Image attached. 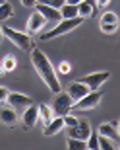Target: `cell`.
<instances>
[{
	"label": "cell",
	"mask_w": 120,
	"mask_h": 150,
	"mask_svg": "<svg viewBox=\"0 0 120 150\" xmlns=\"http://www.w3.org/2000/svg\"><path fill=\"white\" fill-rule=\"evenodd\" d=\"M116 129H118V134H120V121L116 123Z\"/></svg>",
	"instance_id": "obj_34"
},
{
	"label": "cell",
	"mask_w": 120,
	"mask_h": 150,
	"mask_svg": "<svg viewBox=\"0 0 120 150\" xmlns=\"http://www.w3.org/2000/svg\"><path fill=\"white\" fill-rule=\"evenodd\" d=\"M14 16V8H12L10 2H2L0 4V23L6 22V20H10Z\"/></svg>",
	"instance_id": "obj_20"
},
{
	"label": "cell",
	"mask_w": 120,
	"mask_h": 150,
	"mask_svg": "<svg viewBox=\"0 0 120 150\" xmlns=\"http://www.w3.org/2000/svg\"><path fill=\"white\" fill-rule=\"evenodd\" d=\"M16 67H17L16 57L8 55V57H4V59H2V68H4V72H12V70H16Z\"/></svg>",
	"instance_id": "obj_22"
},
{
	"label": "cell",
	"mask_w": 120,
	"mask_h": 150,
	"mask_svg": "<svg viewBox=\"0 0 120 150\" xmlns=\"http://www.w3.org/2000/svg\"><path fill=\"white\" fill-rule=\"evenodd\" d=\"M35 10H37L39 14H41V16H43L49 23H56V22H60V20H62V16H60V10H58V8L47 6V4H43V2H39V0H37V4H35Z\"/></svg>",
	"instance_id": "obj_7"
},
{
	"label": "cell",
	"mask_w": 120,
	"mask_h": 150,
	"mask_svg": "<svg viewBox=\"0 0 120 150\" xmlns=\"http://www.w3.org/2000/svg\"><path fill=\"white\" fill-rule=\"evenodd\" d=\"M6 103L12 105L14 109H25L27 105H31L33 100L25 94H17V92H8V98H6Z\"/></svg>",
	"instance_id": "obj_8"
},
{
	"label": "cell",
	"mask_w": 120,
	"mask_h": 150,
	"mask_svg": "<svg viewBox=\"0 0 120 150\" xmlns=\"http://www.w3.org/2000/svg\"><path fill=\"white\" fill-rule=\"evenodd\" d=\"M118 29V18L114 12H105L101 16V31L103 33H114Z\"/></svg>",
	"instance_id": "obj_12"
},
{
	"label": "cell",
	"mask_w": 120,
	"mask_h": 150,
	"mask_svg": "<svg viewBox=\"0 0 120 150\" xmlns=\"http://www.w3.org/2000/svg\"><path fill=\"white\" fill-rule=\"evenodd\" d=\"M109 78H110V72H107V70H101V72L85 74V76H83L80 82H83L85 86H89V90H99L105 82H107V80H109Z\"/></svg>",
	"instance_id": "obj_6"
},
{
	"label": "cell",
	"mask_w": 120,
	"mask_h": 150,
	"mask_svg": "<svg viewBox=\"0 0 120 150\" xmlns=\"http://www.w3.org/2000/svg\"><path fill=\"white\" fill-rule=\"evenodd\" d=\"M39 2H43V4H47V6H52V8H62L64 6V2L66 0H39Z\"/></svg>",
	"instance_id": "obj_27"
},
{
	"label": "cell",
	"mask_w": 120,
	"mask_h": 150,
	"mask_svg": "<svg viewBox=\"0 0 120 150\" xmlns=\"http://www.w3.org/2000/svg\"><path fill=\"white\" fill-rule=\"evenodd\" d=\"M82 22H83V18H80V16H76V18H62L60 22L54 23V28H52V29L45 31V33L41 35V39H43V41H49V39L62 37V35H66V33H70V31H74V29H76Z\"/></svg>",
	"instance_id": "obj_2"
},
{
	"label": "cell",
	"mask_w": 120,
	"mask_h": 150,
	"mask_svg": "<svg viewBox=\"0 0 120 150\" xmlns=\"http://www.w3.org/2000/svg\"><path fill=\"white\" fill-rule=\"evenodd\" d=\"M2 2H6V0H0V4H2Z\"/></svg>",
	"instance_id": "obj_35"
},
{
	"label": "cell",
	"mask_w": 120,
	"mask_h": 150,
	"mask_svg": "<svg viewBox=\"0 0 120 150\" xmlns=\"http://www.w3.org/2000/svg\"><path fill=\"white\" fill-rule=\"evenodd\" d=\"M62 119H64V127L68 129V127H74V125H76L77 121H80V119H77L76 115H70V113H66L64 117H62Z\"/></svg>",
	"instance_id": "obj_25"
},
{
	"label": "cell",
	"mask_w": 120,
	"mask_h": 150,
	"mask_svg": "<svg viewBox=\"0 0 120 150\" xmlns=\"http://www.w3.org/2000/svg\"><path fill=\"white\" fill-rule=\"evenodd\" d=\"M85 142H87V150H97L99 148V133L91 131L89 137L85 139Z\"/></svg>",
	"instance_id": "obj_23"
},
{
	"label": "cell",
	"mask_w": 120,
	"mask_h": 150,
	"mask_svg": "<svg viewBox=\"0 0 120 150\" xmlns=\"http://www.w3.org/2000/svg\"><path fill=\"white\" fill-rule=\"evenodd\" d=\"M95 6H97V2L95 0H82L80 4H77V16L80 18H89L93 16V12H95Z\"/></svg>",
	"instance_id": "obj_17"
},
{
	"label": "cell",
	"mask_w": 120,
	"mask_h": 150,
	"mask_svg": "<svg viewBox=\"0 0 120 150\" xmlns=\"http://www.w3.org/2000/svg\"><path fill=\"white\" fill-rule=\"evenodd\" d=\"M6 98H8V90L4 86H0V101H6Z\"/></svg>",
	"instance_id": "obj_29"
},
{
	"label": "cell",
	"mask_w": 120,
	"mask_h": 150,
	"mask_svg": "<svg viewBox=\"0 0 120 150\" xmlns=\"http://www.w3.org/2000/svg\"><path fill=\"white\" fill-rule=\"evenodd\" d=\"M66 92H68V96H70L74 101H77L80 98H83V96L89 92V86H85L83 82H70L66 86Z\"/></svg>",
	"instance_id": "obj_14"
},
{
	"label": "cell",
	"mask_w": 120,
	"mask_h": 150,
	"mask_svg": "<svg viewBox=\"0 0 120 150\" xmlns=\"http://www.w3.org/2000/svg\"><path fill=\"white\" fill-rule=\"evenodd\" d=\"M66 148H70V150H87V142H85L83 139L68 137V140H66Z\"/></svg>",
	"instance_id": "obj_19"
},
{
	"label": "cell",
	"mask_w": 120,
	"mask_h": 150,
	"mask_svg": "<svg viewBox=\"0 0 120 150\" xmlns=\"http://www.w3.org/2000/svg\"><path fill=\"white\" fill-rule=\"evenodd\" d=\"M2 37H4V31H2V25H0V45H2Z\"/></svg>",
	"instance_id": "obj_32"
},
{
	"label": "cell",
	"mask_w": 120,
	"mask_h": 150,
	"mask_svg": "<svg viewBox=\"0 0 120 150\" xmlns=\"http://www.w3.org/2000/svg\"><path fill=\"white\" fill-rule=\"evenodd\" d=\"M0 123L6 127H16L17 125V113L12 105L0 107Z\"/></svg>",
	"instance_id": "obj_13"
},
{
	"label": "cell",
	"mask_w": 120,
	"mask_h": 150,
	"mask_svg": "<svg viewBox=\"0 0 120 150\" xmlns=\"http://www.w3.org/2000/svg\"><path fill=\"white\" fill-rule=\"evenodd\" d=\"M89 133H91V125H89L85 119H80V121L74 125V127H68V137H74V139H87Z\"/></svg>",
	"instance_id": "obj_10"
},
{
	"label": "cell",
	"mask_w": 120,
	"mask_h": 150,
	"mask_svg": "<svg viewBox=\"0 0 120 150\" xmlns=\"http://www.w3.org/2000/svg\"><path fill=\"white\" fill-rule=\"evenodd\" d=\"M29 55H31V64H33V68L37 70L39 78L45 82V86H47L52 94H58L60 90H62V84H60V80H58V74H56L54 67L50 64L49 57L45 55L39 47H33V49L29 51Z\"/></svg>",
	"instance_id": "obj_1"
},
{
	"label": "cell",
	"mask_w": 120,
	"mask_h": 150,
	"mask_svg": "<svg viewBox=\"0 0 120 150\" xmlns=\"http://www.w3.org/2000/svg\"><path fill=\"white\" fill-rule=\"evenodd\" d=\"M62 127H64V119H62L60 115H56V117H52V119L43 127V134H45V137H52V134L60 133Z\"/></svg>",
	"instance_id": "obj_16"
},
{
	"label": "cell",
	"mask_w": 120,
	"mask_h": 150,
	"mask_svg": "<svg viewBox=\"0 0 120 150\" xmlns=\"http://www.w3.org/2000/svg\"><path fill=\"white\" fill-rule=\"evenodd\" d=\"M72 103H74V100L68 96V92H62V90H60L58 94H56V100H54V105H52V111H54L56 115L64 117L66 113L72 111Z\"/></svg>",
	"instance_id": "obj_5"
},
{
	"label": "cell",
	"mask_w": 120,
	"mask_h": 150,
	"mask_svg": "<svg viewBox=\"0 0 120 150\" xmlns=\"http://www.w3.org/2000/svg\"><path fill=\"white\" fill-rule=\"evenodd\" d=\"M103 100V92L101 90H89L87 94L80 98L77 101L72 103V109H76V111H87V109H95L99 105V101Z\"/></svg>",
	"instance_id": "obj_4"
},
{
	"label": "cell",
	"mask_w": 120,
	"mask_h": 150,
	"mask_svg": "<svg viewBox=\"0 0 120 150\" xmlns=\"http://www.w3.org/2000/svg\"><path fill=\"white\" fill-rule=\"evenodd\" d=\"M2 31H4V37L10 39L12 43L16 45L20 51H23V53H29V51L35 47L33 45V39L29 33H23V31H16L14 28H2Z\"/></svg>",
	"instance_id": "obj_3"
},
{
	"label": "cell",
	"mask_w": 120,
	"mask_h": 150,
	"mask_svg": "<svg viewBox=\"0 0 120 150\" xmlns=\"http://www.w3.org/2000/svg\"><path fill=\"white\" fill-rule=\"evenodd\" d=\"M99 148L101 150H110V148H114V142L110 139H107L105 134H99Z\"/></svg>",
	"instance_id": "obj_24"
},
{
	"label": "cell",
	"mask_w": 120,
	"mask_h": 150,
	"mask_svg": "<svg viewBox=\"0 0 120 150\" xmlns=\"http://www.w3.org/2000/svg\"><path fill=\"white\" fill-rule=\"evenodd\" d=\"M60 16H62V18H76L77 16V6L64 2V6L60 8Z\"/></svg>",
	"instance_id": "obj_21"
},
{
	"label": "cell",
	"mask_w": 120,
	"mask_h": 150,
	"mask_svg": "<svg viewBox=\"0 0 120 150\" xmlns=\"http://www.w3.org/2000/svg\"><path fill=\"white\" fill-rule=\"evenodd\" d=\"M39 109V121L43 123V125H47V123L54 117V111H52V107H49L47 103H41V105H37Z\"/></svg>",
	"instance_id": "obj_18"
},
{
	"label": "cell",
	"mask_w": 120,
	"mask_h": 150,
	"mask_svg": "<svg viewBox=\"0 0 120 150\" xmlns=\"http://www.w3.org/2000/svg\"><path fill=\"white\" fill-rule=\"evenodd\" d=\"M66 2H68V4H74V6H77L80 2H82V0H66Z\"/></svg>",
	"instance_id": "obj_31"
},
{
	"label": "cell",
	"mask_w": 120,
	"mask_h": 150,
	"mask_svg": "<svg viewBox=\"0 0 120 150\" xmlns=\"http://www.w3.org/2000/svg\"><path fill=\"white\" fill-rule=\"evenodd\" d=\"M39 123V109H37V105H27L25 107V111H23V115H22V125H23V129H33L35 125Z\"/></svg>",
	"instance_id": "obj_11"
},
{
	"label": "cell",
	"mask_w": 120,
	"mask_h": 150,
	"mask_svg": "<svg viewBox=\"0 0 120 150\" xmlns=\"http://www.w3.org/2000/svg\"><path fill=\"white\" fill-rule=\"evenodd\" d=\"M47 23H49V22H47L37 10H33V14L29 16V20H27V33L35 35V33H39V31H43V29L47 28Z\"/></svg>",
	"instance_id": "obj_9"
},
{
	"label": "cell",
	"mask_w": 120,
	"mask_h": 150,
	"mask_svg": "<svg viewBox=\"0 0 120 150\" xmlns=\"http://www.w3.org/2000/svg\"><path fill=\"white\" fill-rule=\"evenodd\" d=\"M95 2H97V6H107L110 0H95Z\"/></svg>",
	"instance_id": "obj_30"
},
{
	"label": "cell",
	"mask_w": 120,
	"mask_h": 150,
	"mask_svg": "<svg viewBox=\"0 0 120 150\" xmlns=\"http://www.w3.org/2000/svg\"><path fill=\"white\" fill-rule=\"evenodd\" d=\"M22 2V6H25V8H35V4H37V0H20Z\"/></svg>",
	"instance_id": "obj_28"
},
{
	"label": "cell",
	"mask_w": 120,
	"mask_h": 150,
	"mask_svg": "<svg viewBox=\"0 0 120 150\" xmlns=\"http://www.w3.org/2000/svg\"><path fill=\"white\" fill-rule=\"evenodd\" d=\"M58 72H60V74H64V76H66V74H70V72H72L70 62H68V61H62V62L58 64Z\"/></svg>",
	"instance_id": "obj_26"
},
{
	"label": "cell",
	"mask_w": 120,
	"mask_h": 150,
	"mask_svg": "<svg viewBox=\"0 0 120 150\" xmlns=\"http://www.w3.org/2000/svg\"><path fill=\"white\" fill-rule=\"evenodd\" d=\"M99 134H105L107 139H110L114 144L120 142V134H118V129H116V123H103V125H99L97 129Z\"/></svg>",
	"instance_id": "obj_15"
},
{
	"label": "cell",
	"mask_w": 120,
	"mask_h": 150,
	"mask_svg": "<svg viewBox=\"0 0 120 150\" xmlns=\"http://www.w3.org/2000/svg\"><path fill=\"white\" fill-rule=\"evenodd\" d=\"M2 74H6V72H4V68H2V64H0V76H2Z\"/></svg>",
	"instance_id": "obj_33"
}]
</instances>
